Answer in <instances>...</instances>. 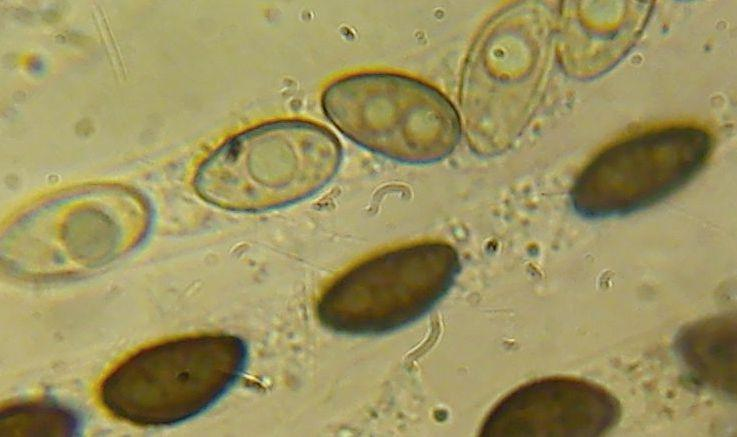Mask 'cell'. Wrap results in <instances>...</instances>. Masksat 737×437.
Returning a JSON list of instances; mask_svg holds the SVG:
<instances>
[{
    "instance_id": "1",
    "label": "cell",
    "mask_w": 737,
    "mask_h": 437,
    "mask_svg": "<svg viewBox=\"0 0 737 437\" xmlns=\"http://www.w3.org/2000/svg\"><path fill=\"white\" fill-rule=\"evenodd\" d=\"M341 143L305 119L268 121L229 137L197 167L193 187L223 210L258 213L304 201L336 176Z\"/></svg>"
},
{
    "instance_id": "2",
    "label": "cell",
    "mask_w": 737,
    "mask_h": 437,
    "mask_svg": "<svg viewBox=\"0 0 737 437\" xmlns=\"http://www.w3.org/2000/svg\"><path fill=\"white\" fill-rule=\"evenodd\" d=\"M248 346L229 334H204L140 349L102 380L99 400L114 417L145 427L173 426L203 413L239 380Z\"/></svg>"
},
{
    "instance_id": "3",
    "label": "cell",
    "mask_w": 737,
    "mask_h": 437,
    "mask_svg": "<svg viewBox=\"0 0 737 437\" xmlns=\"http://www.w3.org/2000/svg\"><path fill=\"white\" fill-rule=\"evenodd\" d=\"M326 118L349 140L395 162L424 165L458 145L461 119L440 91L388 72H361L329 83L321 95Z\"/></svg>"
},
{
    "instance_id": "4",
    "label": "cell",
    "mask_w": 737,
    "mask_h": 437,
    "mask_svg": "<svg viewBox=\"0 0 737 437\" xmlns=\"http://www.w3.org/2000/svg\"><path fill=\"white\" fill-rule=\"evenodd\" d=\"M456 249L438 241L373 255L334 279L320 295L316 314L328 330L376 336L403 329L430 313L461 272Z\"/></svg>"
},
{
    "instance_id": "5",
    "label": "cell",
    "mask_w": 737,
    "mask_h": 437,
    "mask_svg": "<svg viewBox=\"0 0 737 437\" xmlns=\"http://www.w3.org/2000/svg\"><path fill=\"white\" fill-rule=\"evenodd\" d=\"M711 135L695 126H670L619 141L581 171L571 190L574 210L589 219L646 209L686 185L712 151Z\"/></svg>"
},
{
    "instance_id": "6",
    "label": "cell",
    "mask_w": 737,
    "mask_h": 437,
    "mask_svg": "<svg viewBox=\"0 0 737 437\" xmlns=\"http://www.w3.org/2000/svg\"><path fill=\"white\" fill-rule=\"evenodd\" d=\"M618 400L603 387L551 377L524 384L486 416L481 436H602L619 421Z\"/></svg>"
},
{
    "instance_id": "7",
    "label": "cell",
    "mask_w": 737,
    "mask_h": 437,
    "mask_svg": "<svg viewBox=\"0 0 737 437\" xmlns=\"http://www.w3.org/2000/svg\"><path fill=\"white\" fill-rule=\"evenodd\" d=\"M677 355L699 383L735 395L736 322L728 316L700 320L683 328L675 342Z\"/></svg>"
},
{
    "instance_id": "8",
    "label": "cell",
    "mask_w": 737,
    "mask_h": 437,
    "mask_svg": "<svg viewBox=\"0 0 737 437\" xmlns=\"http://www.w3.org/2000/svg\"><path fill=\"white\" fill-rule=\"evenodd\" d=\"M81 427L73 409L51 399L20 402L1 411V436H79Z\"/></svg>"
}]
</instances>
